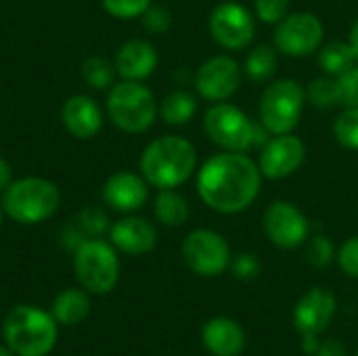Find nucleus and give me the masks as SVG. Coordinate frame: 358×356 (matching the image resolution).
<instances>
[{"instance_id": "36", "label": "nucleus", "mask_w": 358, "mask_h": 356, "mask_svg": "<svg viewBox=\"0 0 358 356\" xmlns=\"http://www.w3.org/2000/svg\"><path fill=\"white\" fill-rule=\"evenodd\" d=\"M80 227H82V231L88 233L90 237H99V235H103L105 231H109V220H107V216H105L101 210L90 208V210H84V212L80 214Z\"/></svg>"}, {"instance_id": "39", "label": "nucleus", "mask_w": 358, "mask_h": 356, "mask_svg": "<svg viewBox=\"0 0 358 356\" xmlns=\"http://www.w3.org/2000/svg\"><path fill=\"white\" fill-rule=\"evenodd\" d=\"M13 183V174H10V166L6 164V159L0 157V191L4 193V189Z\"/></svg>"}, {"instance_id": "5", "label": "nucleus", "mask_w": 358, "mask_h": 356, "mask_svg": "<svg viewBox=\"0 0 358 356\" xmlns=\"http://www.w3.org/2000/svg\"><path fill=\"white\" fill-rule=\"evenodd\" d=\"M61 206V193L55 183L27 176L10 183L2 195V210L21 225H40Z\"/></svg>"}, {"instance_id": "34", "label": "nucleus", "mask_w": 358, "mask_h": 356, "mask_svg": "<svg viewBox=\"0 0 358 356\" xmlns=\"http://www.w3.org/2000/svg\"><path fill=\"white\" fill-rule=\"evenodd\" d=\"M143 25H145V29H149L153 34H162L172 25V15H170V10L166 6L151 4L143 13Z\"/></svg>"}, {"instance_id": "8", "label": "nucleus", "mask_w": 358, "mask_h": 356, "mask_svg": "<svg viewBox=\"0 0 358 356\" xmlns=\"http://www.w3.org/2000/svg\"><path fill=\"white\" fill-rule=\"evenodd\" d=\"M306 90L296 80H277L273 82L260 99V122L271 134L292 132L304 109Z\"/></svg>"}, {"instance_id": "41", "label": "nucleus", "mask_w": 358, "mask_h": 356, "mask_svg": "<svg viewBox=\"0 0 358 356\" xmlns=\"http://www.w3.org/2000/svg\"><path fill=\"white\" fill-rule=\"evenodd\" d=\"M0 356H15V355L8 350V346H0Z\"/></svg>"}, {"instance_id": "26", "label": "nucleus", "mask_w": 358, "mask_h": 356, "mask_svg": "<svg viewBox=\"0 0 358 356\" xmlns=\"http://www.w3.org/2000/svg\"><path fill=\"white\" fill-rule=\"evenodd\" d=\"M82 76L92 88L105 90V88L113 86L115 65L109 63L105 57H88L82 65Z\"/></svg>"}, {"instance_id": "3", "label": "nucleus", "mask_w": 358, "mask_h": 356, "mask_svg": "<svg viewBox=\"0 0 358 356\" xmlns=\"http://www.w3.org/2000/svg\"><path fill=\"white\" fill-rule=\"evenodd\" d=\"M195 147L182 136H162L149 143L141 155L143 178L157 189H174L195 172Z\"/></svg>"}, {"instance_id": "10", "label": "nucleus", "mask_w": 358, "mask_h": 356, "mask_svg": "<svg viewBox=\"0 0 358 356\" xmlns=\"http://www.w3.org/2000/svg\"><path fill=\"white\" fill-rule=\"evenodd\" d=\"M323 23L313 13H292L277 23L275 46L289 57H306L321 48Z\"/></svg>"}, {"instance_id": "19", "label": "nucleus", "mask_w": 358, "mask_h": 356, "mask_svg": "<svg viewBox=\"0 0 358 356\" xmlns=\"http://www.w3.org/2000/svg\"><path fill=\"white\" fill-rule=\"evenodd\" d=\"M61 120L76 138H92L103 128V111L99 103L86 94L69 97L63 103Z\"/></svg>"}, {"instance_id": "16", "label": "nucleus", "mask_w": 358, "mask_h": 356, "mask_svg": "<svg viewBox=\"0 0 358 356\" xmlns=\"http://www.w3.org/2000/svg\"><path fill=\"white\" fill-rule=\"evenodd\" d=\"M109 241L117 252L143 256L157 245V231L147 218L126 216L109 227Z\"/></svg>"}, {"instance_id": "12", "label": "nucleus", "mask_w": 358, "mask_h": 356, "mask_svg": "<svg viewBox=\"0 0 358 356\" xmlns=\"http://www.w3.org/2000/svg\"><path fill=\"white\" fill-rule=\"evenodd\" d=\"M264 233L281 250H296L308 239V218L289 201H273L264 212Z\"/></svg>"}, {"instance_id": "7", "label": "nucleus", "mask_w": 358, "mask_h": 356, "mask_svg": "<svg viewBox=\"0 0 358 356\" xmlns=\"http://www.w3.org/2000/svg\"><path fill=\"white\" fill-rule=\"evenodd\" d=\"M107 113L120 130L141 134L153 126L157 103L147 86H143L141 82L124 80L111 86L107 97Z\"/></svg>"}, {"instance_id": "30", "label": "nucleus", "mask_w": 358, "mask_h": 356, "mask_svg": "<svg viewBox=\"0 0 358 356\" xmlns=\"http://www.w3.org/2000/svg\"><path fill=\"white\" fill-rule=\"evenodd\" d=\"M338 97L342 107H358V65H352L344 73L336 76Z\"/></svg>"}, {"instance_id": "24", "label": "nucleus", "mask_w": 358, "mask_h": 356, "mask_svg": "<svg viewBox=\"0 0 358 356\" xmlns=\"http://www.w3.org/2000/svg\"><path fill=\"white\" fill-rule=\"evenodd\" d=\"M319 65L327 76H334V78L344 73L352 65H357V57L352 52L350 42L334 40V42L325 44L319 52Z\"/></svg>"}, {"instance_id": "11", "label": "nucleus", "mask_w": 358, "mask_h": 356, "mask_svg": "<svg viewBox=\"0 0 358 356\" xmlns=\"http://www.w3.org/2000/svg\"><path fill=\"white\" fill-rule=\"evenodd\" d=\"M212 38L229 50L245 48L256 34V21L250 10L233 0L220 2L210 15Z\"/></svg>"}, {"instance_id": "9", "label": "nucleus", "mask_w": 358, "mask_h": 356, "mask_svg": "<svg viewBox=\"0 0 358 356\" xmlns=\"http://www.w3.org/2000/svg\"><path fill=\"white\" fill-rule=\"evenodd\" d=\"M182 260L199 277H218L231 266L227 239L210 229H195L182 241Z\"/></svg>"}, {"instance_id": "27", "label": "nucleus", "mask_w": 358, "mask_h": 356, "mask_svg": "<svg viewBox=\"0 0 358 356\" xmlns=\"http://www.w3.org/2000/svg\"><path fill=\"white\" fill-rule=\"evenodd\" d=\"M306 97L310 101L313 107L317 109H331L340 105V97H338V82L336 78H315L308 88H306Z\"/></svg>"}, {"instance_id": "13", "label": "nucleus", "mask_w": 358, "mask_h": 356, "mask_svg": "<svg viewBox=\"0 0 358 356\" xmlns=\"http://www.w3.org/2000/svg\"><path fill=\"white\" fill-rule=\"evenodd\" d=\"M241 84V69L239 63L227 55H218L208 59L195 76L197 92L214 103L227 101L237 92Z\"/></svg>"}, {"instance_id": "32", "label": "nucleus", "mask_w": 358, "mask_h": 356, "mask_svg": "<svg viewBox=\"0 0 358 356\" xmlns=\"http://www.w3.org/2000/svg\"><path fill=\"white\" fill-rule=\"evenodd\" d=\"M231 271L235 279L239 281H254L260 275L262 264H260V258L254 254H239L231 260Z\"/></svg>"}, {"instance_id": "31", "label": "nucleus", "mask_w": 358, "mask_h": 356, "mask_svg": "<svg viewBox=\"0 0 358 356\" xmlns=\"http://www.w3.org/2000/svg\"><path fill=\"white\" fill-rule=\"evenodd\" d=\"M151 6V0H103V8L115 19H134Z\"/></svg>"}, {"instance_id": "1", "label": "nucleus", "mask_w": 358, "mask_h": 356, "mask_svg": "<svg viewBox=\"0 0 358 356\" xmlns=\"http://www.w3.org/2000/svg\"><path fill=\"white\" fill-rule=\"evenodd\" d=\"M262 185L260 166L245 153L212 155L197 174V191L203 204L220 214L248 210Z\"/></svg>"}, {"instance_id": "18", "label": "nucleus", "mask_w": 358, "mask_h": 356, "mask_svg": "<svg viewBox=\"0 0 358 356\" xmlns=\"http://www.w3.org/2000/svg\"><path fill=\"white\" fill-rule=\"evenodd\" d=\"M245 342L243 327L229 317H214L201 327V344L212 356H239Z\"/></svg>"}, {"instance_id": "42", "label": "nucleus", "mask_w": 358, "mask_h": 356, "mask_svg": "<svg viewBox=\"0 0 358 356\" xmlns=\"http://www.w3.org/2000/svg\"><path fill=\"white\" fill-rule=\"evenodd\" d=\"M2 212H4V210H2V204H0V227H2Z\"/></svg>"}, {"instance_id": "28", "label": "nucleus", "mask_w": 358, "mask_h": 356, "mask_svg": "<svg viewBox=\"0 0 358 356\" xmlns=\"http://www.w3.org/2000/svg\"><path fill=\"white\" fill-rule=\"evenodd\" d=\"M334 134L342 147L358 151V107H344L334 122Z\"/></svg>"}, {"instance_id": "21", "label": "nucleus", "mask_w": 358, "mask_h": 356, "mask_svg": "<svg viewBox=\"0 0 358 356\" xmlns=\"http://www.w3.org/2000/svg\"><path fill=\"white\" fill-rule=\"evenodd\" d=\"M50 313L59 325H80L90 315V294L84 287H67L57 294Z\"/></svg>"}, {"instance_id": "25", "label": "nucleus", "mask_w": 358, "mask_h": 356, "mask_svg": "<svg viewBox=\"0 0 358 356\" xmlns=\"http://www.w3.org/2000/svg\"><path fill=\"white\" fill-rule=\"evenodd\" d=\"M277 71V52L268 44H260L250 50L245 59V73L252 82H266Z\"/></svg>"}, {"instance_id": "4", "label": "nucleus", "mask_w": 358, "mask_h": 356, "mask_svg": "<svg viewBox=\"0 0 358 356\" xmlns=\"http://www.w3.org/2000/svg\"><path fill=\"white\" fill-rule=\"evenodd\" d=\"M203 130L212 143L233 153H248L252 147H264L273 136L262 122L254 124L239 107L229 103H216L206 111Z\"/></svg>"}, {"instance_id": "17", "label": "nucleus", "mask_w": 358, "mask_h": 356, "mask_svg": "<svg viewBox=\"0 0 358 356\" xmlns=\"http://www.w3.org/2000/svg\"><path fill=\"white\" fill-rule=\"evenodd\" d=\"M149 183L134 172H115L103 185V199L117 212H136L149 197Z\"/></svg>"}, {"instance_id": "20", "label": "nucleus", "mask_w": 358, "mask_h": 356, "mask_svg": "<svg viewBox=\"0 0 358 356\" xmlns=\"http://www.w3.org/2000/svg\"><path fill=\"white\" fill-rule=\"evenodd\" d=\"M115 71L124 80L141 82L157 67V50L147 40H130L115 55Z\"/></svg>"}, {"instance_id": "29", "label": "nucleus", "mask_w": 358, "mask_h": 356, "mask_svg": "<svg viewBox=\"0 0 358 356\" xmlns=\"http://www.w3.org/2000/svg\"><path fill=\"white\" fill-rule=\"evenodd\" d=\"M306 250H304V258L310 266L315 269H325L336 260V245L329 237L325 235H315L310 239H306Z\"/></svg>"}, {"instance_id": "14", "label": "nucleus", "mask_w": 358, "mask_h": 356, "mask_svg": "<svg viewBox=\"0 0 358 356\" xmlns=\"http://www.w3.org/2000/svg\"><path fill=\"white\" fill-rule=\"evenodd\" d=\"M306 159V147L302 138L287 134H273L260 151V172L266 178H287Z\"/></svg>"}, {"instance_id": "33", "label": "nucleus", "mask_w": 358, "mask_h": 356, "mask_svg": "<svg viewBox=\"0 0 358 356\" xmlns=\"http://www.w3.org/2000/svg\"><path fill=\"white\" fill-rule=\"evenodd\" d=\"M292 0H256V15L264 23H279L287 17Z\"/></svg>"}, {"instance_id": "23", "label": "nucleus", "mask_w": 358, "mask_h": 356, "mask_svg": "<svg viewBox=\"0 0 358 356\" xmlns=\"http://www.w3.org/2000/svg\"><path fill=\"white\" fill-rule=\"evenodd\" d=\"M197 111V101L191 92L187 90H174L170 92L159 107V113L166 124L170 126H182L187 124Z\"/></svg>"}, {"instance_id": "37", "label": "nucleus", "mask_w": 358, "mask_h": 356, "mask_svg": "<svg viewBox=\"0 0 358 356\" xmlns=\"http://www.w3.org/2000/svg\"><path fill=\"white\" fill-rule=\"evenodd\" d=\"M315 356H346V346L340 340L329 338V340L321 342V346H319Z\"/></svg>"}, {"instance_id": "40", "label": "nucleus", "mask_w": 358, "mask_h": 356, "mask_svg": "<svg viewBox=\"0 0 358 356\" xmlns=\"http://www.w3.org/2000/svg\"><path fill=\"white\" fill-rule=\"evenodd\" d=\"M350 46H352V52H355V57H357V63H358V19L357 23L352 25V29H350Z\"/></svg>"}, {"instance_id": "38", "label": "nucleus", "mask_w": 358, "mask_h": 356, "mask_svg": "<svg viewBox=\"0 0 358 356\" xmlns=\"http://www.w3.org/2000/svg\"><path fill=\"white\" fill-rule=\"evenodd\" d=\"M319 346H321V336H317V334H304L302 336V353L304 355L315 356Z\"/></svg>"}, {"instance_id": "2", "label": "nucleus", "mask_w": 358, "mask_h": 356, "mask_svg": "<svg viewBox=\"0 0 358 356\" xmlns=\"http://www.w3.org/2000/svg\"><path fill=\"white\" fill-rule=\"evenodd\" d=\"M2 338L15 356H48L59 338V323L40 306L19 304L6 313Z\"/></svg>"}, {"instance_id": "15", "label": "nucleus", "mask_w": 358, "mask_h": 356, "mask_svg": "<svg viewBox=\"0 0 358 356\" xmlns=\"http://www.w3.org/2000/svg\"><path fill=\"white\" fill-rule=\"evenodd\" d=\"M338 311V298L331 290L313 287L308 290L294 308V327L300 336L317 334L321 336L334 321Z\"/></svg>"}, {"instance_id": "6", "label": "nucleus", "mask_w": 358, "mask_h": 356, "mask_svg": "<svg viewBox=\"0 0 358 356\" xmlns=\"http://www.w3.org/2000/svg\"><path fill=\"white\" fill-rule=\"evenodd\" d=\"M73 273L88 294L105 296L115 290L120 281V258L111 241L99 237L82 239L73 250Z\"/></svg>"}, {"instance_id": "43", "label": "nucleus", "mask_w": 358, "mask_h": 356, "mask_svg": "<svg viewBox=\"0 0 358 356\" xmlns=\"http://www.w3.org/2000/svg\"><path fill=\"white\" fill-rule=\"evenodd\" d=\"M355 356H358V353H357V355H355Z\"/></svg>"}, {"instance_id": "35", "label": "nucleus", "mask_w": 358, "mask_h": 356, "mask_svg": "<svg viewBox=\"0 0 358 356\" xmlns=\"http://www.w3.org/2000/svg\"><path fill=\"white\" fill-rule=\"evenodd\" d=\"M338 264L340 269L352 277L358 279V237H350L338 252Z\"/></svg>"}, {"instance_id": "22", "label": "nucleus", "mask_w": 358, "mask_h": 356, "mask_svg": "<svg viewBox=\"0 0 358 356\" xmlns=\"http://www.w3.org/2000/svg\"><path fill=\"white\" fill-rule=\"evenodd\" d=\"M153 210H155V218L166 227H180L189 220L191 214L187 197L174 189H159Z\"/></svg>"}]
</instances>
